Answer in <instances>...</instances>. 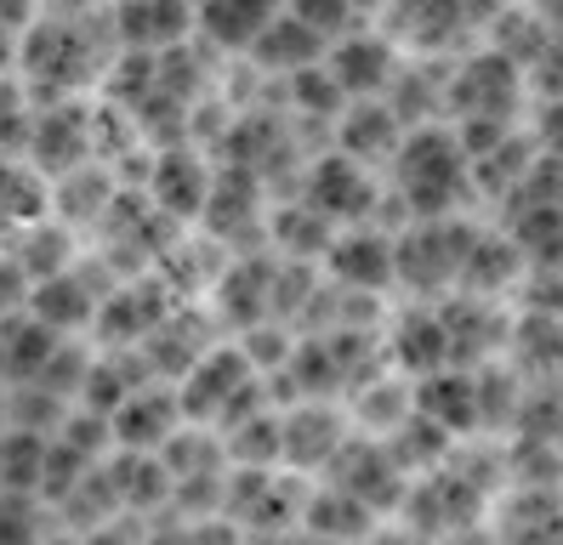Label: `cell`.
<instances>
[{"instance_id": "obj_29", "label": "cell", "mask_w": 563, "mask_h": 545, "mask_svg": "<svg viewBox=\"0 0 563 545\" xmlns=\"http://www.w3.org/2000/svg\"><path fill=\"white\" fill-rule=\"evenodd\" d=\"M330 238H336V227H330L324 216H313L302 199H274V211H268V251L279 262H324L330 251Z\"/></svg>"}, {"instance_id": "obj_16", "label": "cell", "mask_w": 563, "mask_h": 545, "mask_svg": "<svg viewBox=\"0 0 563 545\" xmlns=\"http://www.w3.org/2000/svg\"><path fill=\"white\" fill-rule=\"evenodd\" d=\"M444 335H450V364L455 369H478L489 358H507V335H512V307L501 301H473V296H444L433 301Z\"/></svg>"}, {"instance_id": "obj_17", "label": "cell", "mask_w": 563, "mask_h": 545, "mask_svg": "<svg viewBox=\"0 0 563 545\" xmlns=\"http://www.w3.org/2000/svg\"><path fill=\"white\" fill-rule=\"evenodd\" d=\"M495 545H563V483H512L489 505Z\"/></svg>"}, {"instance_id": "obj_1", "label": "cell", "mask_w": 563, "mask_h": 545, "mask_svg": "<svg viewBox=\"0 0 563 545\" xmlns=\"http://www.w3.org/2000/svg\"><path fill=\"white\" fill-rule=\"evenodd\" d=\"M120 57L114 7H35L18 41V80L29 102H91Z\"/></svg>"}, {"instance_id": "obj_34", "label": "cell", "mask_w": 563, "mask_h": 545, "mask_svg": "<svg viewBox=\"0 0 563 545\" xmlns=\"http://www.w3.org/2000/svg\"><path fill=\"white\" fill-rule=\"evenodd\" d=\"M57 529V511L41 494H0V545H41Z\"/></svg>"}, {"instance_id": "obj_35", "label": "cell", "mask_w": 563, "mask_h": 545, "mask_svg": "<svg viewBox=\"0 0 563 545\" xmlns=\"http://www.w3.org/2000/svg\"><path fill=\"white\" fill-rule=\"evenodd\" d=\"M97 460H86L80 449H69L63 437H52V449H46V466H41V500L57 511L63 500H69L75 489H80V477L91 471Z\"/></svg>"}, {"instance_id": "obj_7", "label": "cell", "mask_w": 563, "mask_h": 545, "mask_svg": "<svg viewBox=\"0 0 563 545\" xmlns=\"http://www.w3.org/2000/svg\"><path fill=\"white\" fill-rule=\"evenodd\" d=\"M120 279L103 267V262H75L69 272H57V279H46V285H35L29 290V301H23V313L29 319H41L52 335H63V341H86L91 335V324H97V307H103V296L114 290Z\"/></svg>"}, {"instance_id": "obj_26", "label": "cell", "mask_w": 563, "mask_h": 545, "mask_svg": "<svg viewBox=\"0 0 563 545\" xmlns=\"http://www.w3.org/2000/svg\"><path fill=\"white\" fill-rule=\"evenodd\" d=\"M114 193H120V177L103 159H91V165L69 170L63 182H52V222H63L69 233H97Z\"/></svg>"}, {"instance_id": "obj_31", "label": "cell", "mask_w": 563, "mask_h": 545, "mask_svg": "<svg viewBox=\"0 0 563 545\" xmlns=\"http://www.w3.org/2000/svg\"><path fill=\"white\" fill-rule=\"evenodd\" d=\"M52 437L29 426H0V494H41V466H46Z\"/></svg>"}, {"instance_id": "obj_30", "label": "cell", "mask_w": 563, "mask_h": 545, "mask_svg": "<svg viewBox=\"0 0 563 545\" xmlns=\"http://www.w3.org/2000/svg\"><path fill=\"white\" fill-rule=\"evenodd\" d=\"M52 222V182L29 159H0V233Z\"/></svg>"}, {"instance_id": "obj_33", "label": "cell", "mask_w": 563, "mask_h": 545, "mask_svg": "<svg viewBox=\"0 0 563 545\" xmlns=\"http://www.w3.org/2000/svg\"><path fill=\"white\" fill-rule=\"evenodd\" d=\"M222 449H228V466H240V471H279V455H285L279 409H262V415L228 426L222 432Z\"/></svg>"}, {"instance_id": "obj_18", "label": "cell", "mask_w": 563, "mask_h": 545, "mask_svg": "<svg viewBox=\"0 0 563 545\" xmlns=\"http://www.w3.org/2000/svg\"><path fill=\"white\" fill-rule=\"evenodd\" d=\"M523 279H529V262H523V251H518V238H512L507 227L484 222V227H478V238H473V251H467V262H461L455 296L512 307V296H518V285H523Z\"/></svg>"}, {"instance_id": "obj_12", "label": "cell", "mask_w": 563, "mask_h": 545, "mask_svg": "<svg viewBox=\"0 0 563 545\" xmlns=\"http://www.w3.org/2000/svg\"><path fill=\"white\" fill-rule=\"evenodd\" d=\"M324 285L393 301L399 296V267H393V227H347L324 251Z\"/></svg>"}, {"instance_id": "obj_21", "label": "cell", "mask_w": 563, "mask_h": 545, "mask_svg": "<svg viewBox=\"0 0 563 545\" xmlns=\"http://www.w3.org/2000/svg\"><path fill=\"white\" fill-rule=\"evenodd\" d=\"M405 131L410 125L387 109V97H371V102H347V114L330 125V148L387 177V165H393V154H399Z\"/></svg>"}, {"instance_id": "obj_23", "label": "cell", "mask_w": 563, "mask_h": 545, "mask_svg": "<svg viewBox=\"0 0 563 545\" xmlns=\"http://www.w3.org/2000/svg\"><path fill=\"white\" fill-rule=\"evenodd\" d=\"M324 41L319 34L296 18L290 7H279V18L268 23V34L251 46V57H245V68L256 80H290V75H302V68H313V63H324Z\"/></svg>"}, {"instance_id": "obj_4", "label": "cell", "mask_w": 563, "mask_h": 545, "mask_svg": "<svg viewBox=\"0 0 563 545\" xmlns=\"http://www.w3.org/2000/svg\"><path fill=\"white\" fill-rule=\"evenodd\" d=\"M478 216H439V222H405L393 227V267H399V301H444L455 296L461 262H467Z\"/></svg>"}, {"instance_id": "obj_24", "label": "cell", "mask_w": 563, "mask_h": 545, "mask_svg": "<svg viewBox=\"0 0 563 545\" xmlns=\"http://www.w3.org/2000/svg\"><path fill=\"white\" fill-rule=\"evenodd\" d=\"M302 534L324 540V545H364L382 518L371 505H358L353 494H342L336 483H308V500H302V523H296Z\"/></svg>"}, {"instance_id": "obj_37", "label": "cell", "mask_w": 563, "mask_h": 545, "mask_svg": "<svg viewBox=\"0 0 563 545\" xmlns=\"http://www.w3.org/2000/svg\"><path fill=\"white\" fill-rule=\"evenodd\" d=\"M29 18H35V7H0V80L18 75V41H23Z\"/></svg>"}, {"instance_id": "obj_40", "label": "cell", "mask_w": 563, "mask_h": 545, "mask_svg": "<svg viewBox=\"0 0 563 545\" xmlns=\"http://www.w3.org/2000/svg\"><path fill=\"white\" fill-rule=\"evenodd\" d=\"M41 545H86V540H80V534H69V529H52Z\"/></svg>"}, {"instance_id": "obj_3", "label": "cell", "mask_w": 563, "mask_h": 545, "mask_svg": "<svg viewBox=\"0 0 563 545\" xmlns=\"http://www.w3.org/2000/svg\"><path fill=\"white\" fill-rule=\"evenodd\" d=\"M290 199H302L308 211L324 216L336 233H347V227H399V216H393V204H387L382 170L336 154L330 143L308 154V165H302V177H296V193Z\"/></svg>"}, {"instance_id": "obj_11", "label": "cell", "mask_w": 563, "mask_h": 545, "mask_svg": "<svg viewBox=\"0 0 563 545\" xmlns=\"http://www.w3.org/2000/svg\"><path fill=\"white\" fill-rule=\"evenodd\" d=\"M279 437H285L279 471L319 483L330 460L342 455V443L353 437V421L342 403H290V409H279Z\"/></svg>"}, {"instance_id": "obj_6", "label": "cell", "mask_w": 563, "mask_h": 545, "mask_svg": "<svg viewBox=\"0 0 563 545\" xmlns=\"http://www.w3.org/2000/svg\"><path fill=\"white\" fill-rule=\"evenodd\" d=\"M489 494L473 483L467 471H461L455 460H444V466H433V471H421V477H410V494H405V505H399V518L393 523H405V529H416L421 540H455V534H467V529H478V523H489Z\"/></svg>"}, {"instance_id": "obj_22", "label": "cell", "mask_w": 563, "mask_h": 545, "mask_svg": "<svg viewBox=\"0 0 563 545\" xmlns=\"http://www.w3.org/2000/svg\"><path fill=\"white\" fill-rule=\"evenodd\" d=\"M114 41L120 52L165 57L194 41V7H177V0H125V7H114Z\"/></svg>"}, {"instance_id": "obj_5", "label": "cell", "mask_w": 563, "mask_h": 545, "mask_svg": "<svg viewBox=\"0 0 563 545\" xmlns=\"http://www.w3.org/2000/svg\"><path fill=\"white\" fill-rule=\"evenodd\" d=\"M461 120L523 125L529 120V75L489 46H473L467 57H455L444 75V125H461Z\"/></svg>"}, {"instance_id": "obj_27", "label": "cell", "mask_w": 563, "mask_h": 545, "mask_svg": "<svg viewBox=\"0 0 563 545\" xmlns=\"http://www.w3.org/2000/svg\"><path fill=\"white\" fill-rule=\"evenodd\" d=\"M109 477H114V489H120V511L125 518H159V511H172V471H165L159 455H131V449H114L109 455Z\"/></svg>"}, {"instance_id": "obj_25", "label": "cell", "mask_w": 563, "mask_h": 545, "mask_svg": "<svg viewBox=\"0 0 563 545\" xmlns=\"http://www.w3.org/2000/svg\"><path fill=\"white\" fill-rule=\"evenodd\" d=\"M416 415H427L439 432H450L455 443L478 437V387H473V369H439L416 381Z\"/></svg>"}, {"instance_id": "obj_28", "label": "cell", "mask_w": 563, "mask_h": 545, "mask_svg": "<svg viewBox=\"0 0 563 545\" xmlns=\"http://www.w3.org/2000/svg\"><path fill=\"white\" fill-rule=\"evenodd\" d=\"M342 409H347V421H353V432L358 437H387V432H399L410 415H416V387L410 381H399V375H376L371 387H358V392H347L342 398Z\"/></svg>"}, {"instance_id": "obj_9", "label": "cell", "mask_w": 563, "mask_h": 545, "mask_svg": "<svg viewBox=\"0 0 563 545\" xmlns=\"http://www.w3.org/2000/svg\"><path fill=\"white\" fill-rule=\"evenodd\" d=\"M23 159L35 165L46 182H63L69 170L91 165V159H97V143H91V102H41V109L29 114Z\"/></svg>"}, {"instance_id": "obj_8", "label": "cell", "mask_w": 563, "mask_h": 545, "mask_svg": "<svg viewBox=\"0 0 563 545\" xmlns=\"http://www.w3.org/2000/svg\"><path fill=\"white\" fill-rule=\"evenodd\" d=\"M382 358L399 381H427V375L450 369V335L433 301H393V313L382 324Z\"/></svg>"}, {"instance_id": "obj_36", "label": "cell", "mask_w": 563, "mask_h": 545, "mask_svg": "<svg viewBox=\"0 0 563 545\" xmlns=\"http://www.w3.org/2000/svg\"><path fill=\"white\" fill-rule=\"evenodd\" d=\"M523 131H529V143H536V154L563 165V97H536L529 102Z\"/></svg>"}, {"instance_id": "obj_19", "label": "cell", "mask_w": 563, "mask_h": 545, "mask_svg": "<svg viewBox=\"0 0 563 545\" xmlns=\"http://www.w3.org/2000/svg\"><path fill=\"white\" fill-rule=\"evenodd\" d=\"M274 18L279 7H268V0H211V7H194V41L217 63H245Z\"/></svg>"}, {"instance_id": "obj_32", "label": "cell", "mask_w": 563, "mask_h": 545, "mask_svg": "<svg viewBox=\"0 0 563 545\" xmlns=\"http://www.w3.org/2000/svg\"><path fill=\"white\" fill-rule=\"evenodd\" d=\"M382 449L393 455V466H399L405 477H421V471H433V466H444V460L455 455V437L439 432L427 415H410L399 432L382 437Z\"/></svg>"}, {"instance_id": "obj_2", "label": "cell", "mask_w": 563, "mask_h": 545, "mask_svg": "<svg viewBox=\"0 0 563 545\" xmlns=\"http://www.w3.org/2000/svg\"><path fill=\"white\" fill-rule=\"evenodd\" d=\"M387 204L405 222H439V216H473V165L461 154L455 131L444 120L410 125L399 154L387 165Z\"/></svg>"}, {"instance_id": "obj_39", "label": "cell", "mask_w": 563, "mask_h": 545, "mask_svg": "<svg viewBox=\"0 0 563 545\" xmlns=\"http://www.w3.org/2000/svg\"><path fill=\"white\" fill-rule=\"evenodd\" d=\"M364 545H439V540H421V534H416V529H405V523H382Z\"/></svg>"}, {"instance_id": "obj_38", "label": "cell", "mask_w": 563, "mask_h": 545, "mask_svg": "<svg viewBox=\"0 0 563 545\" xmlns=\"http://www.w3.org/2000/svg\"><path fill=\"white\" fill-rule=\"evenodd\" d=\"M86 545H148V523L143 518H114L103 529H91Z\"/></svg>"}, {"instance_id": "obj_10", "label": "cell", "mask_w": 563, "mask_h": 545, "mask_svg": "<svg viewBox=\"0 0 563 545\" xmlns=\"http://www.w3.org/2000/svg\"><path fill=\"white\" fill-rule=\"evenodd\" d=\"M324 68H330V80L342 86L347 102H371V97H387V86L399 80L405 52L393 46V34L376 18H364L353 34H342V41L324 52Z\"/></svg>"}, {"instance_id": "obj_13", "label": "cell", "mask_w": 563, "mask_h": 545, "mask_svg": "<svg viewBox=\"0 0 563 545\" xmlns=\"http://www.w3.org/2000/svg\"><path fill=\"white\" fill-rule=\"evenodd\" d=\"M319 483H336V489L353 494L358 505H371L382 523L399 518V505H405V494H410V477L393 466V455L382 449L376 437H358V432L342 443V455L330 460V471L319 477Z\"/></svg>"}, {"instance_id": "obj_15", "label": "cell", "mask_w": 563, "mask_h": 545, "mask_svg": "<svg viewBox=\"0 0 563 545\" xmlns=\"http://www.w3.org/2000/svg\"><path fill=\"white\" fill-rule=\"evenodd\" d=\"M274 267L279 256L274 251H240L234 262L222 267V279L211 290V319L222 324V335H245L256 324H274L268 307H274Z\"/></svg>"}, {"instance_id": "obj_14", "label": "cell", "mask_w": 563, "mask_h": 545, "mask_svg": "<svg viewBox=\"0 0 563 545\" xmlns=\"http://www.w3.org/2000/svg\"><path fill=\"white\" fill-rule=\"evenodd\" d=\"M211 182H217V159L206 148H159L148 159V199H154V211L159 216H172L177 227H194L206 211V199H211Z\"/></svg>"}, {"instance_id": "obj_20", "label": "cell", "mask_w": 563, "mask_h": 545, "mask_svg": "<svg viewBox=\"0 0 563 545\" xmlns=\"http://www.w3.org/2000/svg\"><path fill=\"white\" fill-rule=\"evenodd\" d=\"M109 426H114V449H131V455H159V449H165V437L183 432L188 421H183L177 387L148 381V387H137V392H131V398L114 409Z\"/></svg>"}]
</instances>
